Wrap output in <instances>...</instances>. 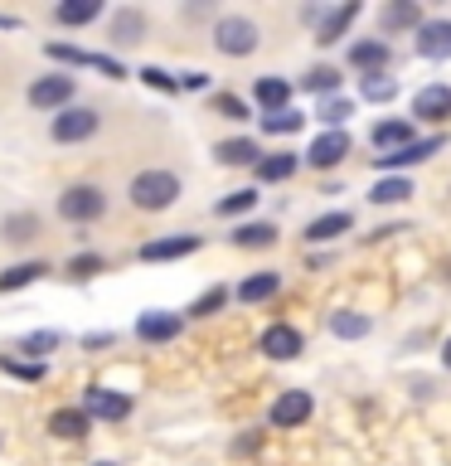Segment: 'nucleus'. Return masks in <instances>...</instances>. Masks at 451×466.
I'll return each mask as SVG.
<instances>
[{
	"mask_svg": "<svg viewBox=\"0 0 451 466\" xmlns=\"http://www.w3.org/2000/svg\"><path fill=\"white\" fill-rule=\"evenodd\" d=\"M68 97H73V78H68V73H49V78L29 83V102H35V107H58V112H64Z\"/></svg>",
	"mask_w": 451,
	"mask_h": 466,
	"instance_id": "0eeeda50",
	"label": "nucleus"
},
{
	"mask_svg": "<svg viewBox=\"0 0 451 466\" xmlns=\"http://www.w3.org/2000/svg\"><path fill=\"white\" fill-rule=\"evenodd\" d=\"M180 199V175L170 170H141L136 180H131V204L136 209H170V204Z\"/></svg>",
	"mask_w": 451,
	"mask_h": 466,
	"instance_id": "f257e3e1",
	"label": "nucleus"
},
{
	"mask_svg": "<svg viewBox=\"0 0 451 466\" xmlns=\"http://www.w3.org/2000/svg\"><path fill=\"white\" fill-rule=\"evenodd\" d=\"M257 204V189H233V195L218 199V214H247Z\"/></svg>",
	"mask_w": 451,
	"mask_h": 466,
	"instance_id": "473e14b6",
	"label": "nucleus"
},
{
	"mask_svg": "<svg viewBox=\"0 0 451 466\" xmlns=\"http://www.w3.org/2000/svg\"><path fill=\"white\" fill-rule=\"evenodd\" d=\"M49 432L78 442V437H87V413H83V408H58V413L49 418Z\"/></svg>",
	"mask_w": 451,
	"mask_h": 466,
	"instance_id": "a211bd4d",
	"label": "nucleus"
},
{
	"mask_svg": "<svg viewBox=\"0 0 451 466\" xmlns=\"http://www.w3.org/2000/svg\"><path fill=\"white\" fill-rule=\"evenodd\" d=\"M224 166H257L262 151H257V141H247V137H233V141H218V151H214Z\"/></svg>",
	"mask_w": 451,
	"mask_h": 466,
	"instance_id": "f3484780",
	"label": "nucleus"
},
{
	"mask_svg": "<svg viewBox=\"0 0 451 466\" xmlns=\"http://www.w3.org/2000/svg\"><path fill=\"white\" fill-rule=\"evenodd\" d=\"M68 272H73V277H93V272H102V258H97V253H83V258L68 262Z\"/></svg>",
	"mask_w": 451,
	"mask_h": 466,
	"instance_id": "ea45409f",
	"label": "nucleus"
},
{
	"mask_svg": "<svg viewBox=\"0 0 451 466\" xmlns=\"http://www.w3.org/2000/svg\"><path fill=\"white\" fill-rule=\"evenodd\" d=\"M199 248L195 233H175V238H155V243H145L141 248V258L145 262H165V258H189Z\"/></svg>",
	"mask_w": 451,
	"mask_h": 466,
	"instance_id": "2eb2a0df",
	"label": "nucleus"
},
{
	"mask_svg": "<svg viewBox=\"0 0 451 466\" xmlns=\"http://www.w3.org/2000/svg\"><path fill=\"white\" fill-rule=\"evenodd\" d=\"M306 87H311V93H330V87H340V73L335 68H311L306 73Z\"/></svg>",
	"mask_w": 451,
	"mask_h": 466,
	"instance_id": "4c0bfd02",
	"label": "nucleus"
},
{
	"mask_svg": "<svg viewBox=\"0 0 451 466\" xmlns=\"http://www.w3.org/2000/svg\"><path fill=\"white\" fill-rule=\"evenodd\" d=\"M446 146V137H422V141H413V146H403V151H393V156H374V166L378 170H398V166H417V160H427V156H436Z\"/></svg>",
	"mask_w": 451,
	"mask_h": 466,
	"instance_id": "9d476101",
	"label": "nucleus"
},
{
	"mask_svg": "<svg viewBox=\"0 0 451 466\" xmlns=\"http://www.w3.org/2000/svg\"><path fill=\"white\" fill-rule=\"evenodd\" d=\"M257 350L267 360H296L306 350V340H301L296 326H267V330H262V340H257Z\"/></svg>",
	"mask_w": 451,
	"mask_h": 466,
	"instance_id": "423d86ee",
	"label": "nucleus"
},
{
	"mask_svg": "<svg viewBox=\"0 0 451 466\" xmlns=\"http://www.w3.org/2000/svg\"><path fill=\"white\" fill-rule=\"evenodd\" d=\"M286 175H296V156L291 151H272V156L257 160V180L262 185H276V180H286Z\"/></svg>",
	"mask_w": 451,
	"mask_h": 466,
	"instance_id": "aec40b11",
	"label": "nucleus"
},
{
	"mask_svg": "<svg viewBox=\"0 0 451 466\" xmlns=\"http://www.w3.org/2000/svg\"><path fill=\"white\" fill-rule=\"evenodd\" d=\"M214 107L224 112V116H233V122H243V116H247V107H243L238 97H228V93H218V97H214Z\"/></svg>",
	"mask_w": 451,
	"mask_h": 466,
	"instance_id": "a19ab883",
	"label": "nucleus"
},
{
	"mask_svg": "<svg viewBox=\"0 0 451 466\" xmlns=\"http://www.w3.org/2000/svg\"><path fill=\"white\" fill-rule=\"evenodd\" d=\"M276 287H282V277H276V272H257V277H247V282L238 287V301H247V306H257V301H267V297H276Z\"/></svg>",
	"mask_w": 451,
	"mask_h": 466,
	"instance_id": "b1692460",
	"label": "nucleus"
},
{
	"mask_svg": "<svg viewBox=\"0 0 451 466\" xmlns=\"http://www.w3.org/2000/svg\"><path fill=\"white\" fill-rule=\"evenodd\" d=\"M0 238H10V243L39 238V218H35V214H10V218H5V233H0Z\"/></svg>",
	"mask_w": 451,
	"mask_h": 466,
	"instance_id": "c756f323",
	"label": "nucleus"
},
{
	"mask_svg": "<svg viewBox=\"0 0 451 466\" xmlns=\"http://www.w3.org/2000/svg\"><path fill=\"white\" fill-rule=\"evenodd\" d=\"M369 199H374V204H403V199H413V180H403V175H388V180H374Z\"/></svg>",
	"mask_w": 451,
	"mask_h": 466,
	"instance_id": "393cba45",
	"label": "nucleus"
},
{
	"mask_svg": "<svg viewBox=\"0 0 451 466\" xmlns=\"http://www.w3.org/2000/svg\"><path fill=\"white\" fill-rule=\"evenodd\" d=\"M407 25H417V29H422L417 0H393V5H384V29H407Z\"/></svg>",
	"mask_w": 451,
	"mask_h": 466,
	"instance_id": "a878e982",
	"label": "nucleus"
},
{
	"mask_svg": "<svg viewBox=\"0 0 451 466\" xmlns=\"http://www.w3.org/2000/svg\"><path fill=\"white\" fill-rule=\"evenodd\" d=\"M97 127H102V116H97L93 107H64V112L54 116V127H49V131H54V141L73 146V141H87Z\"/></svg>",
	"mask_w": 451,
	"mask_h": 466,
	"instance_id": "20e7f679",
	"label": "nucleus"
},
{
	"mask_svg": "<svg viewBox=\"0 0 451 466\" xmlns=\"http://www.w3.org/2000/svg\"><path fill=\"white\" fill-rule=\"evenodd\" d=\"M54 345H58V335H54V330H35V335H25V340H20L25 355H49Z\"/></svg>",
	"mask_w": 451,
	"mask_h": 466,
	"instance_id": "f704fd0d",
	"label": "nucleus"
},
{
	"mask_svg": "<svg viewBox=\"0 0 451 466\" xmlns=\"http://www.w3.org/2000/svg\"><path fill=\"white\" fill-rule=\"evenodd\" d=\"M349 224H355V214H349V209H335V214H320V218H316V224H311V228H306V238H311V243H330V238H335V233H345Z\"/></svg>",
	"mask_w": 451,
	"mask_h": 466,
	"instance_id": "4be33fe9",
	"label": "nucleus"
},
{
	"mask_svg": "<svg viewBox=\"0 0 451 466\" xmlns=\"http://www.w3.org/2000/svg\"><path fill=\"white\" fill-rule=\"evenodd\" d=\"M136 335H141V340H151V345L175 340V335H180V311H141Z\"/></svg>",
	"mask_w": 451,
	"mask_h": 466,
	"instance_id": "ddd939ff",
	"label": "nucleus"
},
{
	"mask_svg": "<svg viewBox=\"0 0 451 466\" xmlns=\"http://www.w3.org/2000/svg\"><path fill=\"white\" fill-rule=\"evenodd\" d=\"M141 83H151L155 93H180V83H175L170 73H160V68H141Z\"/></svg>",
	"mask_w": 451,
	"mask_h": 466,
	"instance_id": "58836bf2",
	"label": "nucleus"
},
{
	"mask_svg": "<svg viewBox=\"0 0 451 466\" xmlns=\"http://www.w3.org/2000/svg\"><path fill=\"white\" fill-rule=\"evenodd\" d=\"M233 243H238V248H272L276 228L272 224H243V228H233Z\"/></svg>",
	"mask_w": 451,
	"mask_h": 466,
	"instance_id": "c85d7f7f",
	"label": "nucleus"
},
{
	"mask_svg": "<svg viewBox=\"0 0 451 466\" xmlns=\"http://www.w3.org/2000/svg\"><path fill=\"white\" fill-rule=\"evenodd\" d=\"M180 83L189 87V93H199V87H204V83H209V78H204V73H185V78H180Z\"/></svg>",
	"mask_w": 451,
	"mask_h": 466,
	"instance_id": "37998d69",
	"label": "nucleus"
},
{
	"mask_svg": "<svg viewBox=\"0 0 451 466\" xmlns=\"http://www.w3.org/2000/svg\"><path fill=\"white\" fill-rule=\"evenodd\" d=\"M306 116L301 112H272V116H262V131H272V137H286V131H301Z\"/></svg>",
	"mask_w": 451,
	"mask_h": 466,
	"instance_id": "2f4dec72",
	"label": "nucleus"
},
{
	"mask_svg": "<svg viewBox=\"0 0 451 466\" xmlns=\"http://www.w3.org/2000/svg\"><path fill=\"white\" fill-rule=\"evenodd\" d=\"M224 301H228V291L224 287H209L195 306H189V311H195V316H214V311H224Z\"/></svg>",
	"mask_w": 451,
	"mask_h": 466,
	"instance_id": "72a5a7b5",
	"label": "nucleus"
},
{
	"mask_svg": "<svg viewBox=\"0 0 451 466\" xmlns=\"http://www.w3.org/2000/svg\"><path fill=\"white\" fill-rule=\"evenodd\" d=\"M58 214H64L68 224H87V218L107 214V195H102L97 185H68L64 195H58Z\"/></svg>",
	"mask_w": 451,
	"mask_h": 466,
	"instance_id": "7ed1b4c3",
	"label": "nucleus"
},
{
	"mask_svg": "<svg viewBox=\"0 0 451 466\" xmlns=\"http://www.w3.org/2000/svg\"><path fill=\"white\" fill-rule=\"evenodd\" d=\"M214 44L224 49L228 58H247L262 44V29L253 20H243V15H224V20L214 25Z\"/></svg>",
	"mask_w": 451,
	"mask_h": 466,
	"instance_id": "f03ea898",
	"label": "nucleus"
},
{
	"mask_svg": "<svg viewBox=\"0 0 451 466\" xmlns=\"http://www.w3.org/2000/svg\"><path fill=\"white\" fill-rule=\"evenodd\" d=\"M417 54L422 58H451V20H422Z\"/></svg>",
	"mask_w": 451,
	"mask_h": 466,
	"instance_id": "9b49d317",
	"label": "nucleus"
},
{
	"mask_svg": "<svg viewBox=\"0 0 451 466\" xmlns=\"http://www.w3.org/2000/svg\"><path fill=\"white\" fill-rule=\"evenodd\" d=\"M442 364H446V370H451V340L442 345Z\"/></svg>",
	"mask_w": 451,
	"mask_h": 466,
	"instance_id": "c03bdc74",
	"label": "nucleus"
},
{
	"mask_svg": "<svg viewBox=\"0 0 451 466\" xmlns=\"http://www.w3.org/2000/svg\"><path fill=\"white\" fill-rule=\"evenodd\" d=\"M83 413L87 418H102V422H122L131 413V399H126V393H112V389L93 384V389L83 393Z\"/></svg>",
	"mask_w": 451,
	"mask_h": 466,
	"instance_id": "39448f33",
	"label": "nucleus"
},
{
	"mask_svg": "<svg viewBox=\"0 0 451 466\" xmlns=\"http://www.w3.org/2000/svg\"><path fill=\"white\" fill-rule=\"evenodd\" d=\"M0 370L15 374V379H44V364H29V360H15V355L0 360Z\"/></svg>",
	"mask_w": 451,
	"mask_h": 466,
	"instance_id": "c9c22d12",
	"label": "nucleus"
},
{
	"mask_svg": "<svg viewBox=\"0 0 451 466\" xmlns=\"http://www.w3.org/2000/svg\"><path fill=\"white\" fill-rule=\"evenodd\" d=\"M102 15V0H64V5H54V20L58 25H87Z\"/></svg>",
	"mask_w": 451,
	"mask_h": 466,
	"instance_id": "5701e85b",
	"label": "nucleus"
},
{
	"mask_svg": "<svg viewBox=\"0 0 451 466\" xmlns=\"http://www.w3.org/2000/svg\"><path fill=\"white\" fill-rule=\"evenodd\" d=\"M93 466H112V461H93Z\"/></svg>",
	"mask_w": 451,
	"mask_h": 466,
	"instance_id": "a18cd8bd",
	"label": "nucleus"
},
{
	"mask_svg": "<svg viewBox=\"0 0 451 466\" xmlns=\"http://www.w3.org/2000/svg\"><path fill=\"white\" fill-rule=\"evenodd\" d=\"M355 15H359V5H355V0H345L340 10H330L326 20H320V29H316V39H320V44H335V39H340L345 29H349V20H355Z\"/></svg>",
	"mask_w": 451,
	"mask_h": 466,
	"instance_id": "412c9836",
	"label": "nucleus"
},
{
	"mask_svg": "<svg viewBox=\"0 0 451 466\" xmlns=\"http://www.w3.org/2000/svg\"><path fill=\"white\" fill-rule=\"evenodd\" d=\"M393 93H398V87H393L388 78H378V83L369 78V83H364V97H369V102H388Z\"/></svg>",
	"mask_w": 451,
	"mask_h": 466,
	"instance_id": "79ce46f5",
	"label": "nucleus"
},
{
	"mask_svg": "<svg viewBox=\"0 0 451 466\" xmlns=\"http://www.w3.org/2000/svg\"><path fill=\"white\" fill-rule=\"evenodd\" d=\"M145 35V15H136V10H122L116 15V25H112V39H122V44H136Z\"/></svg>",
	"mask_w": 451,
	"mask_h": 466,
	"instance_id": "7c9ffc66",
	"label": "nucleus"
},
{
	"mask_svg": "<svg viewBox=\"0 0 451 466\" xmlns=\"http://www.w3.org/2000/svg\"><path fill=\"white\" fill-rule=\"evenodd\" d=\"M349 64H355V68H369V78H374V73L388 64V44H384V39H364V44H355V49H349Z\"/></svg>",
	"mask_w": 451,
	"mask_h": 466,
	"instance_id": "6ab92c4d",
	"label": "nucleus"
},
{
	"mask_svg": "<svg viewBox=\"0 0 451 466\" xmlns=\"http://www.w3.org/2000/svg\"><path fill=\"white\" fill-rule=\"evenodd\" d=\"M306 418H311V393L306 389H291L272 403V428H301Z\"/></svg>",
	"mask_w": 451,
	"mask_h": 466,
	"instance_id": "6e6552de",
	"label": "nucleus"
},
{
	"mask_svg": "<svg viewBox=\"0 0 451 466\" xmlns=\"http://www.w3.org/2000/svg\"><path fill=\"white\" fill-rule=\"evenodd\" d=\"M320 116L330 122V131H345V116H349V97H330L326 107H320Z\"/></svg>",
	"mask_w": 451,
	"mask_h": 466,
	"instance_id": "e433bc0d",
	"label": "nucleus"
},
{
	"mask_svg": "<svg viewBox=\"0 0 451 466\" xmlns=\"http://www.w3.org/2000/svg\"><path fill=\"white\" fill-rule=\"evenodd\" d=\"M49 272L44 262H15V268L0 272V291H15V287H29V282H39V277Z\"/></svg>",
	"mask_w": 451,
	"mask_h": 466,
	"instance_id": "bb28decb",
	"label": "nucleus"
},
{
	"mask_svg": "<svg viewBox=\"0 0 451 466\" xmlns=\"http://www.w3.org/2000/svg\"><path fill=\"white\" fill-rule=\"evenodd\" d=\"M253 97H257V107H267V112H286V97H291V83L286 78H257L253 83Z\"/></svg>",
	"mask_w": 451,
	"mask_h": 466,
	"instance_id": "dca6fc26",
	"label": "nucleus"
},
{
	"mask_svg": "<svg viewBox=\"0 0 451 466\" xmlns=\"http://www.w3.org/2000/svg\"><path fill=\"white\" fill-rule=\"evenodd\" d=\"M413 116H422V122H446L451 116V87L446 83H427L413 97Z\"/></svg>",
	"mask_w": 451,
	"mask_h": 466,
	"instance_id": "1a4fd4ad",
	"label": "nucleus"
},
{
	"mask_svg": "<svg viewBox=\"0 0 451 466\" xmlns=\"http://www.w3.org/2000/svg\"><path fill=\"white\" fill-rule=\"evenodd\" d=\"M330 330L340 335V340H359V335H369V316H364V311H335Z\"/></svg>",
	"mask_w": 451,
	"mask_h": 466,
	"instance_id": "cd10ccee",
	"label": "nucleus"
},
{
	"mask_svg": "<svg viewBox=\"0 0 451 466\" xmlns=\"http://www.w3.org/2000/svg\"><path fill=\"white\" fill-rule=\"evenodd\" d=\"M345 156H349V137H345V131H320V137L311 141V151H306V160L320 166V170H330L335 160H345Z\"/></svg>",
	"mask_w": 451,
	"mask_h": 466,
	"instance_id": "f8f14e48",
	"label": "nucleus"
},
{
	"mask_svg": "<svg viewBox=\"0 0 451 466\" xmlns=\"http://www.w3.org/2000/svg\"><path fill=\"white\" fill-rule=\"evenodd\" d=\"M384 156H393V151H403V146H413L417 137H413V122H403V116H388V122H378L374 127V137H369Z\"/></svg>",
	"mask_w": 451,
	"mask_h": 466,
	"instance_id": "4468645a",
	"label": "nucleus"
}]
</instances>
